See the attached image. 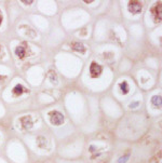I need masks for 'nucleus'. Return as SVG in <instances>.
Returning a JSON list of instances; mask_svg holds the SVG:
<instances>
[{
  "label": "nucleus",
  "instance_id": "nucleus-1",
  "mask_svg": "<svg viewBox=\"0 0 162 163\" xmlns=\"http://www.w3.org/2000/svg\"><path fill=\"white\" fill-rule=\"evenodd\" d=\"M50 117H51V122L54 125H61L64 122V117L63 115L58 111H52L50 112Z\"/></svg>",
  "mask_w": 162,
  "mask_h": 163
},
{
  "label": "nucleus",
  "instance_id": "nucleus-9",
  "mask_svg": "<svg viewBox=\"0 0 162 163\" xmlns=\"http://www.w3.org/2000/svg\"><path fill=\"white\" fill-rule=\"evenodd\" d=\"M151 103L152 105L155 106L156 108H160L161 106V96L159 95V96H154L152 99H151Z\"/></svg>",
  "mask_w": 162,
  "mask_h": 163
},
{
  "label": "nucleus",
  "instance_id": "nucleus-13",
  "mask_svg": "<svg viewBox=\"0 0 162 163\" xmlns=\"http://www.w3.org/2000/svg\"><path fill=\"white\" fill-rule=\"evenodd\" d=\"M1 23H2V16L0 14V25H1Z\"/></svg>",
  "mask_w": 162,
  "mask_h": 163
},
{
  "label": "nucleus",
  "instance_id": "nucleus-2",
  "mask_svg": "<svg viewBox=\"0 0 162 163\" xmlns=\"http://www.w3.org/2000/svg\"><path fill=\"white\" fill-rule=\"evenodd\" d=\"M90 74L93 78L98 77L100 74H102V67H100L97 63H95V62H93V63L91 64V66H90Z\"/></svg>",
  "mask_w": 162,
  "mask_h": 163
},
{
  "label": "nucleus",
  "instance_id": "nucleus-5",
  "mask_svg": "<svg viewBox=\"0 0 162 163\" xmlns=\"http://www.w3.org/2000/svg\"><path fill=\"white\" fill-rule=\"evenodd\" d=\"M21 123H22V125H23L24 128H30L32 126V120L28 116L21 118Z\"/></svg>",
  "mask_w": 162,
  "mask_h": 163
},
{
  "label": "nucleus",
  "instance_id": "nucleus-10",
  "mask_svg": "<svg viewBox=\"0 0 162 163\" xmlns=\"http://www.w3.org/2000/svg\"><path fill=\"white\" fill-rule=\"evenodd\" d=\"M120 89H121V92L123 94H126L127 92H129V85H127V83L125 81L120 83Z\"/></svg>",
  "mask_w": 162,
  "mask_h": 163
},
{
  "label": "nucleus",
  "instance_id": "nucleus-3",
  "mask_svg": "<svg viewBox=\"0 0 162 163\" xmlns=\"http://www.w3.org/2000/svg\"><path fill=\"white\" fill-rule=\"evenodd\" d=\"M129 10L133 14L139 13L142 11V3L139 1H130L129 3Z\"/></svg>",
  "mask_w": 162,
  "mask_h": 163
},
{
  "label": "nucleus",
  "instance_id": "nucleus-11",
  "mask_svg": "<svg viewBox=\"0 0 162 163\" xmlns=\"http://www.w3.org/2000/svg\"><path fill=\"white\" fill-rule=\"evenodd\" d=\"M127 160V156H124V157H121V159H119V163H125Z\"/></svg>",
  "mask_w": 162,
  "mask_h": 163
},
{
  "label": "nucleus",
  "instance_id": "nucleus-6",
  "mask_svg": "<svg viewBox=\"0 0 162 163\" xmlns=\"http://www.w3.org/2000/svg\"><path fill=\"white\" fill-rule=\"evenodd\" d=\"M70 47H71V49L74 50V51L81 52V53H84V52H86L84 46H83L82 43H80V42H72V43L70 44Z\"/></svg>",
  "mask_w": 162,
  "mask_h": 163
},
{
  "label": "nucleus",
  "instance_id": "nucleus-7",
  "mask_svg": "<svg viewBox=\"0 0 162 163\" xmlns=\"http://www.w3.org/2000/svg\"><path fill=\"white\" fill-rule=\"evenodd\" d=\"M15 54L19 58H24L26 56V48L24 46H19L15 49Z\"/></svg>",
  "mask_w": 162,
  "mask_h": 163
},
{
  "label": "nucleus",
  "instance_id": "nucleus-8",
  "mask_svg": "<svg viewBox=\"0 0 162 163\" xmlns=\"http://www.w3.org/2000/svg\"><path fill=\"white\" fill-rule=\"evenodd\" d=\"M25 91V90H24V87L23 85H21V84H18V85H15L14 87V89H13V94L15 95V96H20V95L22 94V93H23Z\"/></svg>",
  "mask_w": 162,
  "mask_h": 163
},
{
  "label": "nucleus",
  "instance_id": "nucleus-4",
  "mask_svg": "<svg viewBox=\"0 0 162 163\" xmlns=\"http://www.w3.org/2000/svg\"><path fill=\"white\" fill-rule=\"evenodd\" d=\"M152 15L156 22L161 21V3L160 2L158 4H156V7L152 9Z\"/></svg>",
  "mask_w": 162,
  "mask_h": 163
},
{
  "label": "nucleus",
  "instance_id": "nucleus-12",
  "mask_svg": "<svg viewBox=\"0 0 162 163\" xmlns=\"http://www.w3.org/2000/svg\"><path fill=\"white\" fill-rule=\"evenodd\" d=\"M22 2H24L25 4H30V3L32 2V0H29V1H25V0H23V1H22Z\"/></svg>",
  "mask_w": 162,
  "mask_h": 163
}]
</instances>
